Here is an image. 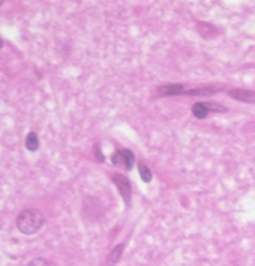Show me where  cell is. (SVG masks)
Instances as JSON below:
<instances>
[{
  "instance_id": "cell-1",
  "label": "cell",
  "mask_w": 255,
  "mask_h": 266,
  "mask_svg": "<svg viewBox=\"0 0 255 266\" xmlns=\"http://www.w3.org/2000/svg\"><path fill=\"white\" fill-rule=\"evenodd\" d=\"M45 225V215L38 209H26L16 217V228L26 236H32L38 233Z\"/></svg>"
},
{
  "instance_id": "cell-2",
  "label": "cell",
  "mask_w": 255,
  "mask_h": 266,
  "mask_svg": "<svg viewBox=\"0 0 255 266\" xmlns=\"http://www.w3.org/2000/svg\"><path fill=\"white\" fill-rule=\"evenodd\" d=\"M112 182L116 185L118 188L121 198L124 199L126 206L131 204V196H133V187H131V182L128 180V177H124L123 174H113L112 175Z\"/></svg>"
},
{
  "instance_id": "cell-3",
  "label": "cell",
  "mask_w": 255,
  "mask_h": 266,
  "mask_svg": "<svg viewBox=\"0 0 255 266\" xmlns=\"http://www.w3.org/2000/svg\"><path fill=\"white\" fill-rule=\"evenodd\" d=\"M185 86L182 83H167V84H161L158 86L155 91V98H166V96H179L184 94Z\"/></svg>"
},
{
  "instance_id": "cell-4",
  "label": "cell",
  "mask_w": 255,
  "mask_h": 266,
  "mask_svg": "<svg viewBox=\"0 0 255 266\" xmlns=\"http://www.w3.org/2000/svg\"><path fill=\"white\" fill-rule=\"evenodd\" d=\"M228 96L235 101L246 102V104H255V91L250 90H242V88H233L228 91Z\"/></svg>"
},
{
  "instance_id": "cell-5",
  "label": "cell",
  "mask_w": 255,
  "mask_h": 266,
  "mask_svg": "<svg viewBox=\"0 0 255 266\" xmlns=\"http://www.w3.org/2000/svg\"><path fill=\"white\" fill-rule=\"evenodd\" d=\"M222 86L219 84H207V86H198V88H191V90H185L184 96H212L216 93H220Z\"/></svg>"
},
{
  "instance_id": "cell-6",
  "label": "cell",
  "mask_w": 255,
  "mask_h": 266,
  "mask_svg": "<svg viewBox=\"0 0 255 266\" xmlns=\"http://www.w3.org/2000/svg\"><path fill=\"white\" fill-rule=\"evenodd\" d=\"M191 113H193L195 118L198 120H204L206 116L210 113L209 102H195L193 107H191Z\"/></svg>"
},
{
  "instance_id": "cell-7",
  "label": "cell",
  "mask_w": 255,
  "mask_h": 266,
  "mask_svg": "<svg viewBox=\"0 0 255 266\" xmlns=\"http://www.w3.org/2000/svg\"><path fill=\"white\" fill-rule=\"evenodd\" d=\"M123 250H124V244H118V246H115L112 249V252L109 253V257H107V260H105L104 266H115L116 263L120 261Z\"/></svg>"
},
{
  "instance_id": "cell-8",
  "label": "cell",
  "mask_w": 255,
  "mask_h": 266,
  "mask_svg": "<svg viewBox=\"0 0 255 266\" xmlns=\"http://www.w3.org/2000/svg\"><path fill=\"white\" fill-rule=\"evenodd\" d=\"M24 147H26V150H29V152H37L38 148H40V139H38V136L34 131H30L26 136Z\"/></svg>"
},
{
  "instance_id": "cell-9",
  "label": "cell",
  "mask_w": 255,
  "mask_h": 266,
  "mask_svg": "<svg viewBox=\"0 0 255 266\" xmlns=\"http://www.w3.org/2000/svg\"><path fill=\"white\" fill-rule=\"evenodd\" d=\"M123 152V161H124V169L126 171H131L133 169V166H134V163H136V156H134V153L131 152V150H121Z\"/></svg>"
},
{
  "instance_id": "cell-10",
  "label": "cell",
  "mask_w": 255,
  "mask_h": 266,
  "mask_svg": "<svg viewBox=\"0 0 255 266\" xmlns=\"http://www.w3.org/2000/svg\"><path fill=\"white\" fill-rule=\"evenodd\" d=\"M139 174H141V179L144 180L145 184H150V182H152V177H153V174H152L150 169L147 167V164H145V163H139Z\"/></svg>"
},
{
  "instance_id": "cell-11",
  "label": "cell",
  "mask_w": 255,
  "mask_h": 266,
  "mask_svg": "<svg viewBox=\"0 0 255 266\" xmlns=\"http://www.w3.org/2000/svg\"><path fill=\"white\" fill-rule=\"evenodd\" d=\"M112 163L116 167H124V161H123V152L121 150H115V153L112 155Z\"/></svg>"
},
{
  "instance_id": "cell-12",
  "label": "cell",
  "mask_w": 255,
  "mask_h": 266,
  "mask_svg": "<svg viewBox=\"0 0 255 266\" xmlns=\"http://www.w3.org/2000/svg\"><path fill=\"white\" fill-rule=\"evenodd\" d=\"M27 266H51V263L44 257H35L27 263Z\"/></svg>"
},
{
  "instance_id": "cell-13",
  "label": "cell",
  "mask_w": 255,
  "mask_h": 266,
  "mask_svg": "<svg viewBox=\"0 0 255 266\" xmlns=\"http://www.w3.org/2000/svg\"><path fill=\"white\" fill-rule=\"evenodd\" d=\"M94 155H96V159H98L99 163H104V161H105V156H104V153L101 152L99 144H96V145H94Z\"/></svg>"
}]
</instances>
